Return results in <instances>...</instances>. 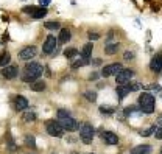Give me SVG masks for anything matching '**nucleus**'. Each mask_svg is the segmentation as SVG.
Wrapping results in <instances>:
<instances>
[{"label":"nucleus","instance_id":"nucleus-1","mask_svg":"<svg viewBox=\"0 0 162 154\" xmlns=\"http://www.w3.org/2000/svg\"><path fill=\"white\" fill-rule=\"evenodd\" d=\"M44 72V67L40 66L39 62H28L24 69V75H22V81L24 82H35L36 79H39L40 75Z\"/></svg>","mask_w":162,"mask_h":154},{"label":"nucleus","instance_id":"nucleus-2","mask_svg":"<svg viewBox=\"0 0 162 154\" xmlns=\"http://www.w3.org/2000/svg\"><path fill=\"white\" fill-rule=\"evenodd\" d=\"M154 106H156L154 97L151 93H148V92H142L140 97H139V109H140V112L150 115V114L154 112Z\"/></svg>","mask_w":162,"mask_h":154},{"label":"nucleus","instance_id":"nucleus-3","mask_svg":"<svg viewBox=\"0 0 162 154\" xmlns=\"http://www.w3.org/2000/svg\"><path fill=\"white\" fill-rule=\"evenodd\" d=\"M80 139L83 143H90L92 142V139H94V135H95V129H94V126L90 125V123H83L80 125Z\"/></svg>","mask_w":162,"mask_h":154},{"label":"nucleus","instance_id":"nucleus-4","mask_svg":"<svg viewBox=\"0 0 162 154\" xmlns=\"http://www.w3.org/2000/svg\"><path fill=\"white\" fill-rule=\"evenodd\" d=\"M45 131L51 137H62L64 135V128L61 126V123L58 120H48L45 123Z\"/></svg>","mask_w":162,"mask_h":154},{"label":"nucleus","instance_id":"nucleus-5","mask_svg":"<svg viewBox=\"0 0 162 154\" xmlns=\"http://www.w3.org/2000/svg\"><path fill=\"white\" fill-rule=\"evenodd\" d=\"M22 13L28 14L33 19H44L47 16V8H42V6H24Z\"/></svg>","mask_w":162,"mask_h":154},{"label":"nucleus","instance_id":"nucleus-6","mask_svg":"<svg viewBox=\"0 0 162 154\" xmlns=\"http://www.w3.org/2000/svg\"><path fill=\"white\" fill-rule=\"evenodd\" d=\"M56 44H58V39L53 35H48L42 44V53L44 55H53V51L56 50Z\"/></svg>","mask_w":162,"mask_h":154},{"label":"nucleus","instance_id":"nucleus-7","mask_svg":"<svg viewBox=\"0 0 162 154\" xmlns=\"http://www.w3.org/2000/svg\"><path fill=\"white\" fill-rule=\"evenodd\" d=\"M38 55V48L35 45H27L19 51V59L20 61H33V58Z\"/></svg>","mask_w":162,"mask_h":154},{"label":"nucleus","instance_id":"nucleus-8","mask_svg":"<svg viewBox=\"0 0 162 154\" xmlns=\"http://www.w3.org/2000/svg\"><path fill=\"white\" fill-rule=\"evenodd\" d=\"M61 123V126L64 128V131H69V132H75L80 129V123L73 118V117H69V118H64V120H58Z\"/></svg>","mask_w":162,"mask_h":154},{"label":"nucleus","instance_id":"nucleus-9","mask_svg":"<svg viewBox=\"0 0 162 154\" xmlns=\"http://www.w3.org/2000/svg\"><path fill=\"white\" fill-rule=\"evenodd\" d=\"M0 75H2V78H5V79H14V78H17V75H19V67L8 64V66L2 67Z\"/></svg>","mask_w":162,"mask_h":154},{"label":"nucleus","instance_id":"nucleus-10","mask_svg":"<svg viewBox=\"0 0 162 154\" xmlns=\"http://www.w3.org/2000/svg\"><path fill=\"white\" fill-rule=\"evenodd\" d=\"M122 69H123V67H122L120 62H112V64H109V66L103 67V70H101V77H105V78L116 77Z\"/></svg>","mask_w":162,"mask_h":154},{"label":"nucleus","instance_id":"nucleus-11","mask_svg":"<svg viewBox=\"0 0 162 154\" xmlns=\"http://www.w3.org/2000/svg\"><path fill=\"white\" fill-rule=\"evenodd\" d=\"M132 77H134V70H132V69H122L120 72L116 75V82H117L119 86L126 84Z\"/></svg>","mask_w":162,"mask_h":154},{"label":"nucleus","instance_id":"nucleus-12","mask_svg":"<svg viewBox=\"0 0 162 154\" xmlns=\"http://www.w3.org/2000/svg\"><path fill=\"white\" fill-rule=\"evenodd\" d=\"M28 106H30V103H28V100H27L25 97L17 95V97L14 98V111H16V112L27 111V109H28Z\"/></svg>","mask_w":162,"mask_h":154},{"label":"nucleus","instance_id":"nucleus-13","mask_svg":"<svg viewBox=\"0 0 162 154\" xmlns=\"http://www.w3.org/2000/svg\"><path fill=\"white\" fill-rule=\"evenodd\" d=\"M101 140L106 145H117L119 143V135L112 131H103L101 132Z\"/></svg>","mask_w":162,"mask_h":154},{"label":"nucleus","instance_id":"nucleus-14","mask_svg":"<svg viewBox=\"0 0 162 154\" xmlns=\"http://www.w3.org/2000/svg\"><path fill=\"white\" fill-rule=\"evenodd\" d=\"M150 69L153 73H161L162 72V53H158L153 56L151 62H150Z\"/></svg>","mask_w":162,"mask_h":154},{"label":"nucleus","instance_id":"nucleus-15","mask_svg":"<svg viewBox=\"0 0 162 154\" xmlns=\"http://www.w3.org/2000/svg\"><path fill=\"white\" fill-rule=\"evenodd\" d=\"M70 39H72V31L69 28H61L59 30V35H58V42L59 44H67Z\"/></svg>","mask_w":162,"mask_h":154},{"label":"nucleus","instance_id":"nucleus-16","mask_svg":"<svg viewBox=\"0 0 162 154\" xmlns=\"http://www.w3.org/2000/svg\"><path fill=\"white\" fill-rule=\"evenodd\" d=\"M116 92H117L119 100H123V98H125L129 92H132V90H131V84H122V86H119V87H117V90H116Z\"/></svg>","mask_w":162,"mask_h":154},{"label":"nucleus","instance_id":"nucleus-17","mask_svg":"<svg viewBox=\"0 0 162 154\" xmlns=\"http://www.w3.org/2000/svg\"><path fill=\"white\" fill-rule=\"evenodd\" d=\"M119 48H120V44L119 42H108L106 45H105V53L106 55H116L117 51H119Z\"/></svg>","mask_w":162,"mask_h":154},{"label":"nucleus","instance_id":"nucleus-18","mask_svg":"<svg viewBox=\"0 0 162 154\" xmlns=\"http://www.w3.org/2000/svg\"><path fill=\"white\" fill-rule=\"evenodd\" d=\"M153 151L151 145H139L134 150H131V154H150Z\"/></svg>","mask_w":162,"mask_h":154},{"label":"nucleus","instance_id":"nucleus-19","mask_svg":"<svg viewBox=\"0 0 162 154\" xmlns=\"http://www.w3.org/2000/svg\"><path fill=\"white\" fill-rule=\"evenodd\" d=\"M92 50H94V45H92V42H87V44L83 47V50H81V58H84V59H90Z\"/></svg>","mask_w":162,"mask_h":154},{"label":"nucleus","instance_id":"nucleus-20","mask_svg":"<svg viewBox=\"0 0 162 154\" xmlns=\"http://www.w3.org/2000/svg\"><path fill=\"white\" fill-rule=\"evenodd\" d=\"M45 87H47V84H45V81H42V79H36L35 82H31V90L33 92H42V90H45Z\"/></svg>","mask_w":162,"mask_h":154},{"label":"nucleus","instance_id":"nucleus-21","mask_svg":"<svg viewBox=\"0 0 162 154\" xmlns=\"http://www.w3.org/2000/svg\"><path fill=\"white\" fill-rule=\"evenodd\" d=\"M11 62V55L8 51H2L0 53V67H5Z\"/></svg>","mask_w":162,"mask_h":154},{"label":"nucleus","instance_id":"nucleus-22","mask_svg":"<svg viewBox=\"0 0 162 154\" xmlns=\"http://www.w3.org/2000/svg\"><path fill=\"white\" fill-rule=\"evenodd\" d=\"M25 145L28 146V148H36V139H35V135H31V134H27L25 135Z\"/></svg>","mask_w":162,"mask_h":154},{"label":"nucleus","instance_id":"nucleus-23","mask_svg":"<svg viewBox=\"0 0 162 154\" xmlns=\"http://www.w3.org/2000/svg\"><path fill=\"white\" fill-rule=\"evenodd\" d=\"M70 115V112L67 111V109H58L56 111V120H64V118H69Z\"/></svg>","mask_w":162,"mask_h":154},{"label":"nucleus","instance_id":"nucleus-24","mask_svg":"<svg viewBox=\"0 0 162 154\" xmlns=\"http://www.w3.org/2000/svg\"><path fill=\"white\" fill-rule=\"evenodd\" d=\"M87 64H90V62H89V59L80 58V59H77V61L72 64V67H73V69H80V67H84V66H87Z\"/></svg>","mask_w":162,"mask_h":154},{"label":"nucleus","instance_id":"nucleus-25","mask_svg":"<svg viewBox=\"0 0 162 154\" xmlns=\"http://www.w3.org/2000/svg\"><path fill=\"white\" fill-rule=\"evenodd\" d=\"M44 27L47 28V30H51V31H55V30H58L61 25H59V22H55V20H50V22H45L44 24Z\"/></svg>","mask_w":162,"mask_h":154},{"label":"nucleus","instance_id":"nucleus-26","mask_svg":"<svg viewBox=\"0 0 162 154\" xmlns=\"http://www.w3.org/2000/svg\"><path fill=\"white\" fill-rule=\"evenodd\" d=\"M77 55H78V50H77V48H66V51H64V56H66L67 59L75 58Z\"/></svg>","mask_w":162,"mask_h":154},{"label":"nucleus","instance_id":"nucleus-27","mask_svg":"<svg viewBox=\"0 0 162 154\" xmlns=\"http://www.w3.org/2000/svg\"><path fill=\"white\" fill-rule=\"evenodd\" d=\"M36 118H38V115H36L35 111H28V112H25V115H24V120H25V121H35Z\"/></svg>","mask_w":162,"mask_h":154},{"label":"nucleus","instance_id":"nucleus-28","mask_svg":"<svg viewBox=\"0 0 162 154\" xmlns=\"http://www.w3.org/2000/svg\"><path fill=\"white\" fill-rule=\"evenodd\" d=\"M83 97H84L87 101L94 103V101L97 100V92H84V93H83Z\"/></svg>","mask_w":162,"mask_h":154},{"label":"nucleus","instance_id":"nucleus-29","mask_svg":"<svg viewBox=\"0 0 162 154\" xmlns=\"http://www.w3.org/2000/svg\"><path fill=\"white\" fill-rule=\"evenodd\" d=\"M136 111H137V108H136V106H128L123 112H125V115L126 117H131V115H134V112H136Z\"/></svg>","mask_w":162,"mask_h":154},{"label":"nucleus","instance_id":"nucleus-30","mask_svg":"<svg viewBox=\"0 0 162 154\" xmlns=\"http://www.w3.org/2000/svg\"><path fill=\"white\" fill-rule=\"evenodd\" d=\"M100 112L101 114H112L114 108H111V106H100Z\"/></svg>","mask_w":162,"mask_h":154},{"label":"nucleus","instance_id":"nucleus-31","mask_svg":"<svg viewBox=\"0 0 162 154\" xmlns=\"http://www.w3.org/2000/svg\"><path fill=\"white\" fill-rule=\"evenodd\" d=\"M153 134H154V137H156L158 140H162V126H159V128H156Z\"/></svg>","mask_w":162,"mask_h":154},{"label":"nucleus","instance_id":"nucleus-32","mask_svg":"<svg viewBox=\"0 0 162 154\" xmlns=\"http://www.w3.org/2000/svg\"><path fill=\"white\" fill-rule=\"evenodd\" d=\"M154 129H156V126H151V128H148L147 131H142V132H140V135H143V137H147V135H150V134H153V132H154Z\"/></svg>","mask_w":162,"mask_h":154},{"label":"nucleus","instance_id":"nucleus-33","mask_svg":"<svg viewBox=\"0 0 162 154\" xmlns=\"http://www.w3.org/2000/svg\"><path fill=\"white\" fill-rule=\"evenodd\" d=\"M6 146H8V150H9V151H11V153H13V151H16V150H17V146H16V145H14V142H13V139H8V145H6Z\"/></svg>","mask_w":162,"mask_h":154},{"label":"nucleus","instance_id":"nucleus-34","mask_svg":"<svg viewBox=\"0 0 162 154\" xmlns=\"http://www.w3.org/2000/svg\"><path fill=\"white\" fill-rule=\"evenodd\" d=\"M123 58H125L126 61H128V59H132V58H134V51H132V50H126L125 55H123Z\"/></svg>","mask_w":162,"mask_h":154},{"label":"nucleus","instance_id":"nucleus-35","mask_svg":"<svg viewBox=\"0 0 162 154\" xmlns=\"http://www.w3.org/2000/svg\"><path fill=\"white\" fill-rule=\"evenodd\" d=\"M50 3H51V0H39V6H42V8H47Z\"/></svg>","mask_w":162,"mask_h":154},{"label":"nucleus","instance_id":"nucleus-36","mask_svg":"<svg viewBox=\"0 0 162 154\" xmlns=\"http://www.w3.org/2000/svg\"><path fill=\"white\" fill-rule=\"evenodd\" d=\"M89 39H90V40H98V39H100V35H98V33H89Z\"/></svg>","mask_w":162,"mask_h":154},{"label":"nucleus","instance_id":"nucleus-37","mask_svg":"<svg viewBox=\"0 0 162 154\" xmlns=\"http://www.w3.org/2000/svg\"><path fill=\"white\" fill-rule=\"evenodd\" d=\"M148 89H151V90H162V87L159 86V84H151V86H148Z\"/></svg>","mask_w":162,"mask_h":154},{"label":"nucleus","instance_id":"nucleus-38","mask_svg":"<svg viewBox=\"0 0 162 154\" xmlns=\"http://www.w3.org/2000/svg\"><path fill=\"white\" fill-rule=\"evenodd\" d=\"M90 75H92V77L89 78L90 81H94V79H98V73H97V72H95V73H90Z\"/></svg>","mask_w":162,"mask_h":154},{"label":"nucleus","instance_id":"nucleus-39","mask_svg":"<svg viewBox=\"0 0 162 154\" xmlns=\"http://www.w3.org/2000/svg\"><path fill=\"white\" fill-rule=\"evenodd\" d=\"M156 123H158L159 126H162V115H159V117H158V121H156Z\"/></svg>","mask_w":162,"mask_h":154},{"label":"nucleus","instance_id":"nucleus-40","mask_svg":"<svg viewBox=\"0 0 162 154\" xmlns=\"http://www.w3.org/2000/svg\"><path fill=\"white\" fill-rule=\"evenodd\" d=\"M72 154H78V153H72Z\"/></svg>","mask_w":162,"mask_h":154},{"label":"nucleus","instance_id":"nucleus-41","mask_svg":"<svg viewBox=\"0 0 162 154\" xmlns=\"http://www.w3.org/2000/svg\"><path fill=\"white\" fill-rule=\"evenodd\" d=\"M161 154H162V150H161Z\"/></svg>","mask_w":162,"mask_h":154},{"label":"nucleus","instance_id":"nucleus-42","mask_svg":"<svg viewBox=\"0 0 162 154\" xmlns=\"http://www.w3.org/2000/svg\"><path fill=\"white\" fill-rule=\"evenodd\" d=\"M30 154H33V153H30Z\"/></svg>","mask_w":162,"mask_h":154}]
</instances>
